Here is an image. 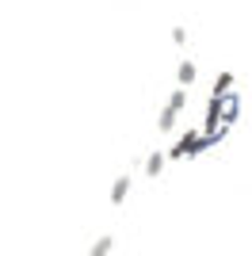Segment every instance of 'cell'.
Instances as JSON below:
<instances>
[{"label": "cell", "mask_w": 252, "mask_h": 256, "mask_svg": "<svg viewBox=\"0 0 252 256\" xmlns=\"http://www.w3.org/2000/svg\"><path fill=\"white\" fill-rule=\"evenodd\" d=\"M184 107H188V88L180 84L176 92H172V96L164 100V111H160V122H157V126L164 130V134H168L172 126H176V118H180V111H184Z\"/></svg>", "instance_id": "cell-1"}, {"label": "cell", "mask_w": 252, "mask_h": 256, "mask_svg": "<svg viewBox=\"0 0 252 256\" xmlns=\"http://www.w3.org/2000/svg\"><path fill=\"white\" fill-rule=\"evenodd\" d=\"M111 248H115V245H111V237H100V241L92 245V256H104V252H111Z\"/></svg>", "instance_id": "cell-6"}, {"label": "cell", "mask_w": 252, "mask_h": 256, "mask_svg": "<svg viewBox=\"0 0 252 256\" xmlns=\"http://www.w3.org/2000/svg\"><path fill=\"white\" fill-rule=\"evenodd\" d=\"M126 195H130V176H118V180L111 184V206H122Z\"/></svg>", "instance_id": "cell-2"}, {"label": "cell", "mask_w": 252, "mask_h": 256, "mask_svg": "<svg viewBox=\"0 0 252 256\" xmlns=\"http://www.w3.org/2000/svg\"><path fill=\"white\" fill-rule=\"evenodd\" d=\"M230 84H233V73H222L218 80H214V96H226V92H230Z\"/></svg>", "instance_id": "cell-5"}, {"label": "cell", "mask_w": 252, "mask_h": 256, "mask_svg": "<svg viewBox=\"0 0 252 256\" xmlns=\"http://www.w3.org/2000/svg\"><path fill=\"white\" fill-rule=\"evenodd\" d=\"M195 76H199L195 62H188V58H184V62H180V69H176V80H180L184 88H191V84H195Z\"/></svg>", "instance_id": "cell-3"}, {"label": "cell", "mask_w": 252, "mask_h": 256, "mask_svg": "<svg viewBox=\"0 0 252 256\" xmlns=\"http://www.w3.org/2000/svg\"><path fill=\"white\" fill-rule=\"evenodd\" d=\"M160 172H164V153H160V150H153V153L146 157V176H149V180H157Z\"/></svg>", "instance_id": "cell-4"}]
</instances>
